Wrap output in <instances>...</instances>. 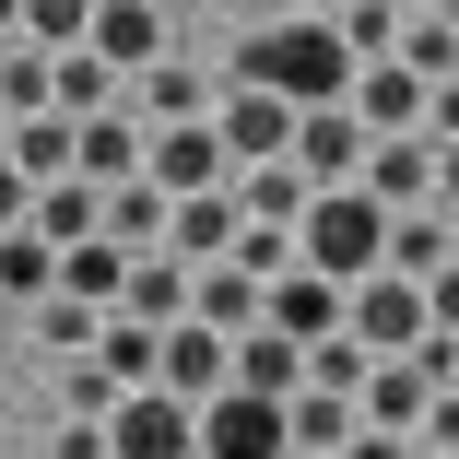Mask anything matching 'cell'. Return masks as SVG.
<instances>
[{
  "label": "cell",
  "mask_w": 459,
  "mask_h": 459,
  "mask_svg": "<svg viewBox=\"0 0 459 459\" xmlns=\"http://www.w3.org/2000/svg\"><path fill=\"white\" fill-rule=\"evenodd\" d=\"M236 82H259V95H283V107H342L353 95V48L318 13H295V24H271V36L236 48Z\"/></svg>",
  "instance_id": "cell-1"
},
{
  "label": "cell",
  "mask_w": 459,
  "mask_h": 459,
  "mask_svg": "<svg viewBox=\"0 0 459 459\" xmlns=\"http://www.w3.org/2000/svg\"><path fill=\"white\" fill-rule=\"evenodd\" d=\"M295 271H318V283H377L389 271V212L365 201V189H307V212H295Z\"/></svg>",
  "instance_id": "cell-2"
},
{
  "label": "cell",
  "mask_w": 459,
  "mask_h": 459,
  "mask_svg": "<svg viewBox=\"0 0 459 459\" xmlns=\"http://www.w3.org/2000/svg\"><path fill=\"white\" fill-rule=\"evenodd\" d=\"M365 153H377V130L353 118V95L342 107H295V177H307V189H353Z\"/></svg>",
  "instance_id": "cell-3"
},
{
  "label": "cell",
  "mask_w": 459,
  "mask_h": 459,
  "mask_svg": "<svg viewBox=\"0 0 459 459\" xmlns=\"http://www.w3.org/2000/svg\"><path fill=\"white\" fill-rule=\"evenodd\" d=\"M107 459H201V412L177 389H130L107 412Z\"/></svg>",
  "instance_id": "cell-4"
},
{
  "label": "cell",
  "mask_w": 459,
  "mask_h": 459,
  "mask_svg": "<svg viewBox=\"0 0 459 459\" xmlns=\"http://www.w3.org/2000/svg\"><path fill=\"white\" fill-rule=\"evenodd\" d=\"M142 177H153V189L165 201H189V189H224V130L212 118H165V130H142Z\"/></svg>",
  "instance_id": "cell-5"
},
{
  "label": "cell",
  "mask_w": 459,
  "mask_h": 459,
  "mask_svg": "<svg viewBox=\"0 0 459 459\" xmlns=\"http://www.w3.org/2000/svg\"><path fill=\"white\" fill-rule=\"evenodd\" d=\"M342 330H353L365 353H412V342H424V283H401V271L353 283V295H342Z\"/></svg>",
  "instance_id": "cell-6"
},
{
  "label": "cell",
  "mask_w": 459,
  "mask_h": 459,
  "mask_svg": "<svg viewBox=\"0 0 459 459\" xmlns=\"http://www.w3.org/2000/svg\"><path fill=\"white\" fill-rule=\"evenodd\" d=\"M201 459H295V436H283V401H247V389L201 401Z\"/></svg>",
  "instance_id": "cell-7"
},
{
  "label": "cell",
  "mask_w": 459,
  "mask_h": 459,
  "mask_svg": "<svg viewBox=\"0 0 459 459\" xmlns=\"http://www.w3.org/2000/svg\"><path fill=\"white\" fill-rule=\"evenodd\" d=\"M377 212H424L436 201V142L424 130H377V153H365V177H353Z\"/></svg>",
  "instance_id": "cell-8"
},
{
  "label": "cell",
  "mask_w": 459,
  "mask_h": 459,
  "mask_svg": "<svg viewBox=\"0 0 459 459\" xmlns=\"http://www.w3.org/2000/svg\"><path fill=\"white\" fill-rule=\"evenodd\" d=\"M212 130H224V165H283V153H295V107L259 95V82H236Z\"/></svg>",
  "instance_id": "cell-9"
},
{
  "label": "cell",
  "mask_w": 459,
  "mask_h": 459,
  "mask_svg": "<svg viewBox=\"0 0 459 459\" xmlns=\"http://www.w3.org/2000/svg\"><path fill=\"white\" fill-rule=\"evenodd\" d=\"M153 389H177V401H224V330H201V318H177L165 342H153Z\"/></svg>",
  "instance_id": "cell-10"
},
{
  "label": "cell",
  "mask_w": 459,
  "mask_h": 459,
  "mask_svg": "<svg viewBox=\"0 0 459 459\" xmlns=\"http://www.w3.org/2000/svg\"><path fill=\"white\" fill-rule=\"evenodd\" d=\"M224 389H247V401H295V389H307V342H283V330H236V342H224Z\"/></svg>",
  "instance_id": "cell-11"
},
{
  "label": "cell",
  "mask_w": 459,
  "mask_h": 459,
  "mask_svg": "<svg viewBox=\"0 0 459 459\" xmlns=\"http://www.w3.org/2000/svg\"><path fill=\"white\" fill-rule=\"evenodd\" d=\"M82 48H95L107 71H153V59H165V0H95Z\"/></svg>",
  "instance_id": "cell-12"
},
{
  "label": "cell",
  "mask_w": 459,
  "mask_h": 459,
  "mask_svg": "<svg viewBox=\"0 0 459 459\" xmlns=\"http://www.w3.org/2000/svg\"><path fill=\"white\" fill-rule=\"evenodd\" d=\"M259 330H283V342H330V330H342V283H318V271L259 283Z\"/></svg>",
  "instance_id": "cell-13"
},
{
  "label": "cell",
  "mask_w": 459,
  "mask_h": 459,
  "mask_svg": "<svg viewBox=\"0 0 459 459\" xmlns=\"http://www.w3.org/2000/svg\"><path fill=\"white\" fill-rule=\"evenodd\" d=\"M118 318H142V330H177V318H189V259L142 247V259H130V283H118Z\"/></svg>",
  "instance_id": "cell-14"
},
{
  "label": "cell",
  "mask_w": 459,
  "mask_h": 459,
  "mask_svg": "<svg viewBox=\"0 0 459 459\" xmlns=\"http://www.w3.org/2000/svg\"><path fill=\"white\" fill-rule=\"evenodd\" d=\"M71 177H82V189L142 177V118H71Z\"/></svg>",
  "instance_id": "cell-15"
},
{
  "label": "cell",
  "mask_w": 459,
  "mask_h": 459,
  "mask_svg": "<svg viewBox=\"0 0 459 459\" xmlns=\"http://www.w3.org/2000/svg\"><path fill=\"white\" fill-rule=\"evenodd\" d=\"M224 247H236V189H189V201L165 212V259L201 271V259H224Z\"/></svg>",
  "instance_id": "cell-16"
},
{
  "label": "cell",
  "mask_w": 459,
  "mask_h": 459,
  "mask_svg": "<svg viewBox=\"0 0 459 459\" xmlns=\"http://www.w3.org/2000/svg\"><path fill=\"white\" fill-rule=\"evenodd\" d=\"M189 318L236 342V330H259V283H247L236 259H201V271H189Z\"/></svg>",
  "instance_id": "cell-17"
},
{
  "label": "cell",
  "mask_w": 459,
  "mask_h": 459,
  "mask_svg": "<svg viewBox=\"0 0 459 459\" xmlns=\"http://www.w3.org/2000/svg\"><path fill=\"white\" fill-rule=\"evenodd\" d=\"M353 118H365V130H424V82H412L401 59H365V71H353Z\"/></svg>",
  "instance_id": "cell-18"
},
{
  "label": "cell",
  "mask_w": 459,
  "mask_h": 459,
  "mask_svg": "<svg viewBox=\"0 0 459 459\" xmlns=\"http://www.w3.org/2000/svg\"><path fill=\"white\" fill-rule=\"evenodd\" d=\"M224 189H236V224H295V212H307V177H295V153H283V165H236Z\"/></svg>",
  "instance_id": "cell-19"
},
{
  "label": "cell",
  "mask_w": 459,
  "mask_h": 459,
  "mask_svg": "<svg viewBox=\"0 0 459 459\" xmlns=\"http://www.w3.org/2000/svg\"><path fill=\"white\" fill-rule=\"evenodd\" d=\"M48 247H82V236H107V189H82V177H59V189H36V212H24Z\"/></svg>",
  "instance_id": "cell-20"
},
{
  "label": "cell",
  "mask_w": 459,
  "mask_h": 459,
  "mask_svg": "<svg viewBox=\"0 0 459 459\" xmlns=\"http://www.w3.org/2000/svg\"><path fill=\"white\" fill-rule=\"evenodd\" d=\"M153 342H165V330H142V318H118V307H107V330H95V377H107L118 401H130V389H153Z\"/></svg>",
  "instance_id": "cell-21"
},
{
  "label": "cell",
  "mask_w": 459,
  "mask_h": 459,
  "mask_svg": "<svg viewBox=\"0 0 459 459\" xmlns=\"http://www.w3.org/2000/svg\"><path fill=\"white\" fill-rule=\"evenodd\" d=\"M165 212H177V201L153 189V177H118V189H107V247H130V259L165 247Z\"/></svg>",
  "instance_id": "cell-22"
},
{
  "label": "cell",
  "mask_w": 459,
  "mask_h": 459,
  "mask_svg": "<svg viewBox=\"0 0 459 459\" xmlns=\"http://www.w3.org/2000/svg\"><path fill=\"white\" fill-rule=\"evenodd\" d=\"M118 283H130V247H107V236L59 247V295H71V307H118Z\"/></svg>",
  "instance_id": "cell-23"
},
{
  "label": "cell",
  "mask_w": 459,
  "mask_h": 459,
  "mask_svg": "<svg viewBox=\"0 0 459 459\" xmlns=\"http://www.w3.org/2000/svg\"><path fill=\"white\" fill-rule=\"evenodd\" d=\"M107 82H118V71H107L95 48H48V107H59V118H107Z\"/></svg>",
  "instance_id": "cell-24"
},
{
  "label": "cell",
  "mask_w": 459,
  "mask_h": 459,
  "mask_svg": "<svg viewBox=\"0 0 459 459\" xmlns=\"http://www.w3.org/2000/svg\"><path fill=\"white\" fill-rule=\"evenodd\" d=\"M0 295H13V307H48V295H59V247H48L36 224L0 236Z\"/></svg>",
  "instance_id": "cell-25"
},
{
  "label": "cell",
  "mask_w": 459,
  "mask_h": 459,
  "mask_svg": "<svg viewBox=\"0 0 459 459\" xmlns=\"http://www.w3.org/2000/svg\"><path fill=\"white\" fill-rule=\"evenodd\" d=\"M0 153L24 165V189H59V177H71V118H13Z\"/></svg>",
  "instance_id": "cell-26"
},
{
  "label": "cell",
  "mask_w": 459,
  "mask_h": 459,
  "mask_svg": "<svg viewBox=\"0 0 459 459\" xmlns=\"http://www.w3.org/2000/svg\"><path fill=\"white\" fill-rule=\"evenodd\" d=\"M401 24H412L401 0H342V24H330V36H342L353 71H365V59H401Z\"/></svg>",
  "instance_id": "cell-27"
},
{
  "label": "cell",
  "mask_w": 459,
  "mask_h": 459,
  "mask_svg": "<svg viewBox=\"0 0 459 459\" xmlns=\"http://www.w3.org/2000/svg\"><path fill=\"white\" fill-rule=\"evenodd\" d=\"M459 247H447V224H424V212H389V271L401 283H436Z\"/></svg>",
  "instance_id": "cell-28"
},
{
  "label": "cell",
  "mask_w": 459,
  "mask_h": 459,
  "mask_svg": "<svg viewBox=\"0 0 459 459\" xmlns=\"http://www.w3.org/2000/svg\"><path fill=\"white\" fill-rule=\"evenodd\" d=\"M0 118H59L48 107V48H24V36L0 48Z\"/></svg>",
  "instance_id": "cell-29"
},
{
  "label": "cell",
  "mask_w": 459,
  "mask_h": 459,
  "mask_svg": "<svg viewBox=\"0 0 459 459\" xmlns=\"http://www.w3.org/2000/svg\"><path fill=\"white\" fill-rule=\"evenodd\" d=\"M365 365H377V353H365L353 330H330V342H307V389H330V401H353V389H365Z\"/></svg>",
  "instance_id": "cell-30"
},
{
  "label": "cell",
  "mask_w": 459,
  "mask_h": 459,
  "mask_svg": "<svg viewBox=\"0 0 459 459\" xmlns=\"http://www.w3.org/2000/svg\"><path fill=\"white\" fill-rule=\"evenodd\" d=\"M401 71H412V82H459V36H447L436 13H412V24H401Z\"/></svg>",
  "instance_id": "cell-31"
},
{
  "label": "cell",
  "mask_w": 459,
  "mask_h": 459,
  "mask_svg": "<svg viewBox=\"0 0 459 459\" xmlns=\"http://www.w3.org/2000/svg\"><path fill=\"white\" fill-rule=\"evenodd\" d=\"M142 118H153V130H165V118H201V82L177 71V59H153V71H142Z\"/></svg>",
  "instance_id": "cell-32"
},
{
  "label": "cell",
  "mask_w": 459,
  "mask_h": 459,
  "mask_svg": "<svg viewBox=\"0 0 459 459\" xmlns=\"http://www.w3.org/2000/svg\"><path fill=\"white\" fill-rule=\"evenodd\" d=\"M95 0H24V48H82Z\"/></svg>",
  "instance_id": "cell-33"
},
{
  "label": "cell",
  "mask_w": 459,
  "mask_h": 459,
  "mask_svg": "<svg viewBox=\"0 0 459 459\" xmlns=\"http://www.w3.org/2000/svg\"><path fill=\"white\" fill-rule=\"evenodd\" d=\"M95 330H107V307H71V295H48V353L71 365V353H95Z\"/></svg>",
  "instance_id": "cell-34"
},
{
  "label": "cell",
  "mask_w": 459,
  "mask_h": 459,
  "mask_svg": "<svg viewBox=\"0 0 459 459\" xmlns=\"http://www.w3.org/2000/svg\"><path fill=\"white\" fill-rule=\"evenodd\" d=\"M412 447H436V459H459V389H436V401H424V424H412Z\"/></svg>",
  "instance_id": "cell-35"
},
{
  "label": "cell",
  "mask_w": 459,
  "mask_h": 459,
  "mask_svg": "<svg viewBox=\"0 0 459 459\" xmlns=\"http://www.w3.org/2000/svg\"><path fill=\"white\" fill-rule=\"evenodd\" d=\"M424 330H436V342H459V259L424 283Z\"/></svg>",
  "instance_id": "cell-36"
},
{
  "label": "cell",
  "mask_w": 459,
  "mask_h": 459,
  "mask_svg": "<svg viewBox=\"0 0 459 459\" xmlns=\"http://www.w3.org/2000/svg\"><path fill=\"white\" fill-rule=\"evenodd\" d=\"M48 459H107V424H95V412H71V424L48 436Z\"/></svg>",
  "instance_id": "cell-37"
},
{
  "label": "cell",
  "mask_w": 459,
  "mask_h": 459,
  "mask_svg": "<svg viewBox=\"0 0 459 459\" xmlns=\"http://www.w3.org/2000/svg\"><path fill=\"white\" fill-rule=\"evenodd\" d=\"M424 142H459V82H424Z\"/></svg>",
  "instance_id": "cell-38"
},
{
  "label": "cell",
  "mask_w": 459,
  "mask_h": 459,
  "mask_svg": "<svg viewBox=\"0 0 459 459\" xmlns=\"http://www.w3.org/2000/svg\"><path fill=\"white\" fill-rule=\"evenodd\" d=\"M24 212H36V189H24V165H13V153H0V236H13Z\"/></svg>",
  "instance_id": "cell-39"
},
{
  "label": "cell",
  "mask_w": 459,
  "mask_h": 459,
  "mask_svg": "<svg viewBox=\"0 0 459 459\" xmlns=\"http://www.w3.org/2000/svg\"><path fill=\"white\" fill-rule=\"evenodd\" d=\"M342 459H412V436H377V424H353V436H342Z\"/></svg>",
  "instance_id": "cell-40"
},
{
  "label": "cell",
  "mask_w": 459,
  "mask_h": 459,
  "mask_svg": "<svg viewBox=\"0 0 459 459\" xmlns=\"http://www.w3.org/2000/svg\"><path fill=\"white\" fill-rule=\"evenodd\" d=\"M436 201H459V142H436Z\"/></svg>",
  "instance_id": "cell-41"
},
{
  "label": "cell",
  "mask_w": 459,
  "mask_h": 459,
  "mask_svg": "<svg viewBox=\"0 0 459 459\" xmlns=\"http://www.w3.org/2000/svg\"><path fill=\"white\" fill-rule=\"evenodd\" d=\"M0 36H24V0H0Z\"/></svg>",
  "instance_id": "cell-42"
},
{
  "label": "cell",
  "mask_w": 459,
  "mask_h": 459,
  "mask_svg": "<svg viewBox=\"0 0 459 459\" xmlns=\"http://www.w3.org/2000/svg\"><path fill=\"white\" fill-rule=\"evenodd\" d=\"M295 13H318V24H342V0H295Z\"/></svg>",
  "instance_id": "cell-43"
},
{
  "label": "cell",
  "mask_w": 459,
  "mask_h": 459,
  "mask_svg": "<svg viewBox=\"0 0 459 459\" xmlns=\"http://www.w3.org/2000/svg\"><path fill=\"white\" fill-rule=\"evenodd\" d=\"M436 24H447V36H459V0H436Z\"/></svg>",
  "instance_id": "cell-44"
},
{
  "label": "cell",
  "mask_w": 459,
  "mask_h": 459,
  "mask_svg": "<svg viewBox=\"0 0 459 459\" xmlns=\"http://www.w3.org/2000/svg\"><path fill=\"white\" fill-rule=\"evenodd\" d=\"M401 13H436V0H401Z\"/></svg>",
  "instance_id": "cell-45"
},
{
  "label": "cell",
  "mask_w": 459,
  "mask_h": 459,
  "mask_svg": "<svg viewBox=\"0 0 459 459\" xmlns=\"http://www.w3.org/2000/svg\"><path fill=\"white\" fill-rule=\"evenodd\" d=\"M0 142H13V118H0Z\"/></svg>",
  "instance_id": "cell-46"
},
{
  "label": "cell",
  "mask_w": 459,
  "mask_h": 459,
  "mask_svg": "<svg viewBox=\"0 0 459 459\" xmlns=\"http://www.w3.org/2000/svg\"><path fill=\"white\" fill-rule=\"evenodd\" d=\"M412 459H436V447H412Z\"/></svg>",
  "instance_id": "cell-47"
}]
</instances>
